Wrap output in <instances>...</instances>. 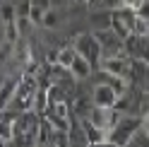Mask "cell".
Returning a JSON list of instances; mask_svg holds the SVG:
<instances>
[{
    "instance_id": "obj_5",
    "label": "cell",
    "mask_w": 149,
    "mask_h": 147,
    "mask_svg": "<svg viewBox=\"0 0 149 147\" xmlns=\"http://www.w3.org/2000/svg\"><path fill=\"white\" fill-rule=\"evenodd\" d=\"M0 3H3V0H0Z\"/></svg>"
},
{
    "instance_id": "obj_3",
    "label": "cell",
    "mask_w": 149,
    "mask_h": 147,
    "mask_svg": "<svg viewBox=\"0 0 149 147\" xmlns=\"http://www.w3.org/2000/svg\"><path fill=\"white\" fill-rule=\"evenodd\" d=\"M74 56H77V51H74V48H63V51L58 53V60H60V65L70 68V63L74 60Z\"/></svg>"
},
{
    "instance_id": "obj_1",
    "label": "cell",
    "mask_w": 149,
    "mask_h": 147,
    "mask_svg": "<svg viewBox=\"0 0 149 147\" xmlns=\"http://www.w3.org/2000/svg\"><path fill=\"white\" fill-rule=\"evenodd\" d=\"M91 94H94V97H91V104L101 106V108H113L116 102H118V92L113 87H108L106 82H104V85H99V87H94Z\"/></svg>"
},
{
    "instance_id": "obj_2",
    "label": "cell",
    "mask_w": 149,
    "mask_h": 147,
    "mask_svg": "<svg viewBox=\"0 0 149 147\" xmlns=\"http://www.w3.org/2000/svg\"><path fill=\"white\" fill-rule=\"evenodd\" d=\"M70 72H72V77L84 80V77H89V72H91V63L87 58H82V56H74V60L70 63Z\"/></svg>"
},
{
    "instance_id": "obj_4",
    "label": "cell",
    "mask_w": 149,
    "mask_h": 147,
    "mask_svg": "<svg viewBox=\"0 0 149 147\" xmlns=\"http://www.w3.org/2000/svg\"><path fill=\"white\" fill-rule=\"evenodd\" d=\"M142 3H144V0H123V5L127 7V10H135V12H137V7Z\"/></svg>"
}]
</instances>
